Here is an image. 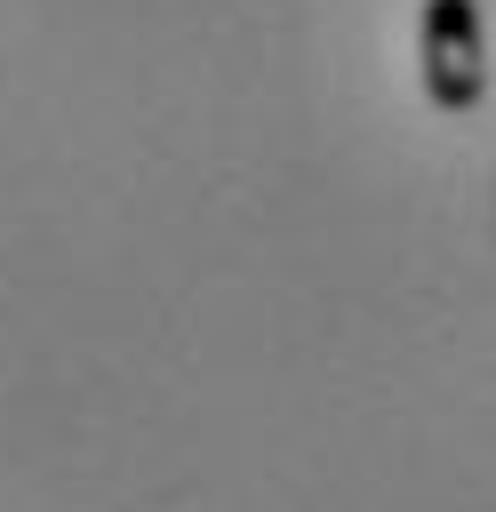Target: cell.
I'll return each instance as SVG.
<instances>
[{"mask_svg":"<svg viewBox=\"0 0 496 512\" xmlns=\"http://www.w3.org/2000/svg\"><path fill=\"white\" fill-rule=\"evenodd\" d=\"M416 80L440 120H472L488 104V24L480 0H424L416 8Z\"/></svg>","mask_w":496,"mask_h":512,"instance_id":"obj_1","label":"cell"}]
</instances>
